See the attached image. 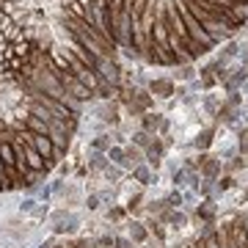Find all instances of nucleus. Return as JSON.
<instances>
[{
	"mask_svg": "<svg viewBox=\"0 0 248 248\" xmlns=\"http://www.w3.org/2000/svg\"><path fill=\"white\" fill-rule=\"evenodd\" d=\"M94 72H97V78L102 80V83H110V86H119V89H122L124 69L119 66L116 58H110V55H99L97 63H94Z\"/></svg>",
	"mask_w": 248,
	"mask_h": 248,
	"instance_id": "f257e3e1",
	"label": "nucleus"
},
{
	"mask_svg": "<svg viewBox=\"0 0 248 248\" xmlns=\"http://www.w3.org/2000/svg\"><path fill=\"white\" fill-rule=\"evenodd\" d=\"M149 94L155 99H174V91H177V83L171 78H152L149 80Z\"/></svg>",
	"mask_w": 248,
	"mask_h": 248,
	"instance_id": "f03ea898",
	"label": "nucleus"
},
{
	"mask_svg": "<svg viewBox=\"0 0 248 248\" xmlns=\"http://www.w3.org/2000/svg\"><path fill=\"white\" fill-rule=\"evenodd\" d=\"M166 146H169V143L163 141V138H155V141L143 149V163H146L149 169H152V166L160 169V166H163V160H166Z\"/></svg>",
	"mask_w": 248,
	"mask_h": 248,
	"instance_id": "7ed1b4c3",
	"label": "nucleus"
},
{
	"mask_svg": "<svg viewBox=\"0 0 248 248\" xmlns=\"http://www.w3.org/2000/svg\"><path fill=\"white\" fill-rule=\"evenodd\" d=\"M160 223H166V226H171L174 232H182L187 229V223H190V215L185 213V210H166V213L157 218Z\"/></svg>",
	"mask_w": 248,
	"mask_h": 248,
	"instance_id": "20e7f679",
	"label": "nucleus"
},
{
	"mask_svg": "<svg viewBox=\"0 0 248 248\" xmlns=\"http://www.w3.org/2000/svg\"><path fill=\"white\" fill-rule=\"evenodd\" d=\"M58 202H63V207L69 204V207H75V204H83V187L78 185V182H63V187L58 190V196H55Z\"/></svg>",
	"mask_w": 248,
	"mask_h": 248,
	"instance_id": "39448f33",
	"label": "nucleus"
},
{
	"mask_svg": "<svg viewBox=\"0 0 248 248\" xmlns=\"http://www.w3.org/2000/svg\"><path fill=\"white\" fill-rule=\"evenodd\" d=\"M166 122H169L166 113H160V110H146V113L141 116V130H146V133H152V135H160V130H163Z\"/></svg>",
	"mask_w": 248,
	"mask_h": 248,
	"instance_id": "423d86ee",
	"label": "nucleus"
},
{
	"mask_svg": "<svg viewBox=\"0 0 248 248\" xmlns=\"http://www.w3.org/2000/svg\"><path fill=\"white\" fill-rule=\"evenodd\" d=\"M171 80L187 86V83L199 80V66H196V63H179V66H174V72H171Z\"/></svg>",
	"mask_w": 248,
	"mask_h": 248,
	"instance_id": "0eeeda50",
	"label": "nucleus"
},
{
	"mask_svg": "<svg viewBox=\"0 0 248 248\" xmlns=\"http://www.w3.org/2000/svg\"><path fill=\"white\" fill-rule=\"evenodd\" d=\"M80 223H83V215H80V213H69L61 223H55L53 232H55V234H78Z\"/></svg>",
	"mask_w": 248,
	"mask_h": 248,
	"instance_id": "6e6552de",
	"label": "nucleus"
},
{
	"mask_svg": "<svg viewBox=\"0 0 248 248\" xmlns=\"http://www.w3.org/2000/svg\"><path fill=\"white\" fill-rule=\"evenodd\" d=\"M221 102H223V97L218 94V91H204L202 97H199V105H202V110H204L207 116H213V119H215V113H218Z\"/></svg>",
	"mask_w": 248,
	"mask_h": 248,
	"instance_id": "1a4fd4ad",
	"label": "nucleus"
},
{
	"mask_svg": "<svg viewBox=\"0 0 248 248\" xmlns=\"http://www.w3.org/2000/svg\"><path fill=\"white\" fill-rule=\"evenodd\" d=\"M213 141H215L213 127H199V133H196V138L190 141V146L199 149V152H207V149H213Z\"/></svg>",
	"mask_w": 248,
	"mask_h": 248,
	"instance_id": "9d476101",
	"label": "nucleus"
},
{
	"mask_svg": "<svg viewBox=\"0 0 248 248\" xmlns=\"http://www.w3.org/2000/svg\"><path fill=\"white\" fill-rule=\"evenodd\" d=\"M143 163V152L133 143H127L124 146V163H122V171H133L135 166H141Z\"/></svg>",
	"mask_w": 248,
	"mask_h": 248,
	"instance_id": "9b49d317",
	"label": "nucleus"
},
{
	"mask_svg": "<svg viewBox=\"0 0 248 248\" xmlns=\"http://www.w3.org/2000/svg\"><path fill=\"white\" fill-rule=\"evenodd\" d=\"M221 169H223V163L218 157H210L207 155V160H204L202 166H199V174H202V179H218L221 177Z\"/></svg>",
	"mask_w": 248,
	"mask_h": 248,
	"instance_id": "f8f14e48",
	"label": "nucleus"
},
{
	"mask_svg": "<svg viewBox=\"0 0 248 248\" xmlns=\"http://www.w3.org/2000/svg\"><path fill=\"white\" fill-rule=\"evenodd\" d=\"M127 237H130V243H138V246H143V243H146V240H149V229H146V226H143L141 221H130L127 223Z\"/></svg>",
	"mask_w": 248,
	"mask_h": 248,
	"instance_id": "ddd939ff",
	"label": "nucleus"
},
{
	"mask_svg": "<svg viewBox=\"0 0 248 248\" xmlns=\"http://www.w3.org/2000/svg\"><path fill=\"white\" fill-rule=\"evenodd\" d=\"M25 166L31 171H50V169H47V163H45V157H42L31 143H25Z\"/></svg>",
	"mask_w": 248,
	"mask_h": 248,
	"instance_id": "4468645a",
	"label": "nucleus"
},
{
	"mask_svg": "<svg viewBox=\"0 0 248 248\" xmlns=\"http://www.w3.org/2000/svg\"><path fill=\"white\" fill-rule=\"evenodd\" d=\"M221 210V204H215V199H204V202H199V207H196V215L202 218V221H215V213Z\"/></svg>",
	"mask_w": 248,
	"mask_h": 248,
	"instance_id": "2eb2a0df",
	"label": "nucleus"
},
{
	"mask_svg": "<svg viewBox=\"0 0 248 248\" xmlns=\"http://www.w3.org/2000/svg\"><path fill=\"white\" fill-rule=\"evenodd\" d=\"M108 166H110V160H108L105 152H91L89 149V169L91 171H99V174H102Z\"/></svg>",
	"mask_w": 248,
	"mask_h": 248,
	"instance_id": "dca6fc26",
	"label": "nucleus"
},
{
	"mask_svg": "<svg viewBox=\"0 0 248 248\" xmlns=\"http://www.w3.org/2000/svg\"><path fill=\"white\" fill-rule=\"evenodd\" d=\"M0 160H3L6 169H14V166H17V155H14L11 141H0Z\"/></svg>",
	"mask_w": 248,
	"mask_h": 248,
	"instance_id": "f3484780",
	"label": "nucleus"
},
{
	"mask_svg": "<svg viewBox=\"0 0 248 248\" xmlns=\"http://www.w3.org/2000/svg\"><path fill=\"white\" fill-rule=\"evenodd\" d=\"M130 174H133V182H138V185H149V182H152V174H155V171H152L146 163H141V166H135Z\"/></svg>",
	"mask_w": 248,
	"mask_h": 248,
	"instance_id": "a211bd4d",
	"label": "nucleus"
},
{
	"mask_svg": "<svg viewBox=\"0 0 248 248\" xmlns=\"http://www.w3.org/2000/svg\"><path fill=\"white\" fill-rule=\"evenodd\" d=\"M113 146V141H110V130H108L105 135H97V138H91V143H89V149L91 152H108Z\"/></svg>",
	"mask_w": 248,
	"mask_h": 248,
	"instance_id": "6ab92c4d",
	"label": "nucleus"
},
{
	"mask_svg": "<svg viewBox=\"0 0 248 248\" xmlns=\"http://www.w3.org/2000/svg\"><path fill=\"white\" fill-rule=\"evenodd\" d=\"M155 138H157V135H152V133H146V130H135L133 133V146H138V149H146V146H149L152 141H155Z\"/></svg>",
	"mask_w": 248,
	"mask_h": 248,
	"instance_id": "aec40b11",
	"label": "nucleus"
},
{
	"mask_svg": "<svg viewBox=\"0 0 248 248\" xmlns=\"http://www.w3.org/2000/svg\"><path fill=\"white\" fill-rule=\"evenodd\" d=\"M166 210H171L169 202H166V196H163V199H149V202H146V213L149 215H163Z\"/></svg>",
	"mask_w": 248,
	"mask_h": 248,
	"instance_id": "412c9836",
	"label": "nucleus"
},
{
	"mask_svg": "<svg viewBox=\"0 0 248 248\" xmlns=\"http://www.w3.org/2000/svg\"><path fill=\"white\" fill-rule=\"evenodd\" d=\"M36 207H39V199H36V196H25V199H19L17 213H19V215H33Z\"/></svg>",
	"mask_w": 248,
	"mask_h": 248,
	"instance_id": "4be33fe9",
	"label": "nucleus"
},
{
	"mask_svg": "<svg viewBox=\"0 0 248 248\" xmlns=\"http://www.w3.org/2000/svg\"><path fill=\"white\" fill-rule=\"evenodd\" d=\"M240 169H248V163H246L243 155H237V157H232V160L223 163V171H226V174H234V171H240Z\"/></svg>",
	"mask_w": 248,
	"mask_h": 248,
	"instance_id": "5701e85b",
	"label": "nucleus"
},
{
	"mask_svg": "<svg viewBox=\"0 0 248 248\" xmlns=\"http://www.w3.org/2000/svg\"><path fill=\"white\" fill-rule=\"evenodd\" d=\"M102 177H105L108 182H110V185H116V182H122V177H124V171L119 169V166H113V163H110V166H108V169L102 171Z\"/></svg>",
	"mask_w": 248,
	"mask_h": 248,
	"instance_id": "b1692460",
	"label": "nucleus"
},
{
	"mask_svg": "<svg viewBox=\"0 0 248 248\" xmlns=\"http://www.w3.org/2000/svg\"><path fill=\"white\" fill-rule=\"evenodd\" d=\"M105 155H108V160H110L113 166H119V169H122V163H124V146H116V143H113Z\"/></svg>",
	"mask_w": 248,
	"mask_h": 248,
	"instance_id": "393cba45",
	"label": "nucleus"
},
{
	"mask_svg": "<svg viewBox=\"0 0 248 248\" xmlns=\"http://www.w3.org/2000/svg\"><path fill=\"white\" fill-rule=\"evenodd\" d=\"M69 213H72L69 207H58V210H53V213L47 215V223H50V226H55V223H61Z\"/></svg>",
	"mask_w": 248,
	"mask_h": 248,
	"instance_id": "a878e982",
	"label": "nucleus"
},
{
	"mask_svg": "<svg viewBox=\"0 0 248 248\" xmlns=\"http://www.w3.org/2000/svg\"><path fill=\"white\" fill-rule=\"evenodd\" d=\"M99 193H89V196H83V207L89 210V213H94V210H99Z\"/></svg>",
	"mask_w": 248,
	"mask_h": 248,
	"instance_id": "bb28decb",
	"label": "nucleus"
},
{
	"mask_svg": "<svg viewBox=\"0 0 248 248\" xmlns=\"http://www.w3.org/2000/svg\"><path fill=\"white\" fill-rule=\"evenodd\" d=\"M113 246L116 248H133V243H130V237H113Z\"/></svg>",
	"mask_w": 248,
	"mask_h": 248,
	"instance_id": "cd10ccee",
	"label": "nucleus"
},
{
	"mask_svg": "<svg viewBox=\"0 0 248 248\" xmlns=\"http://www.w3.org/2000/svg\"><path fill=\"white\" fill-rule=\"evenodd\" d=\"M108 218H110V221H119V218H124V210H110Z\"/></svg>",
	"mask_w": 248,
	"mask_h": 248,
	"instance_id": "c85d7f7f",
	"label": "nucleus"
},
{
	"mask_svg": "<svg viewBox=\"0 0 248 248\" xmlns=\"http://www.w3.org/2000/svg\"><path fill=\"white\" fill-rule=\"evenodd\" d=\"M53 246H55V243H50V240H47V243H36L33 248H53Z\"/></svg>",
	"mask_w": 248,
	"mask_h": 248,
	"instance_id": "c756f323",
	"label": "nucleus"
},
{
	"mask_svg": "<svg viewBox=\"0 0 248 248\" xmlns=\"http://www.w3.org/2000/svg\"><path fill=\"white\" fill-rule=\"evenodd\" d=\"M0 193H3V179H0Z\"/></svg>",
	"mask_w": 248,
	"mask_h": 248,
	"instance_id": "7c9ffc66",
	"label": "nucleus"
},
{
	"mask_svg": "<svg viewBox=\"0 0 248 248\" xmlns=\"http://www.w3.org/2000/svg\"><path fill=\"white\" fill-rule=\"evenodd\" d=\"M53 248H63V246H53Z\"/></svg>",
	"mask_w": 248,
	"mask_h": 248,
	"instance_id": "2f4dec72",
	"label": "nucleus"
}]
</instances>
